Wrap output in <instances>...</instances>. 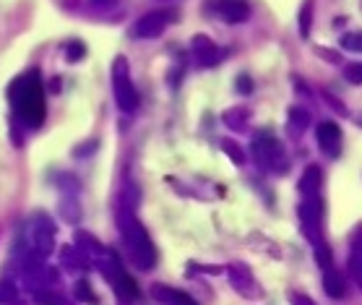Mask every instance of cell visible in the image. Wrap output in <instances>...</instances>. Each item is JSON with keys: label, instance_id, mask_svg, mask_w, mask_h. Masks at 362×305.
Masks as SVG:
<instances>
[{"label": "cell", "instance_id": "obj_1", "mask_svg": "<svg viewBox=\"0 0 362 305\" xmlns=\"http://www.w3.org/2000/svg\"><path fill=\"white\" fill-rule=\"evenodd\" d=\"M8 102L16 123H24L26 128H40L47 115L40 71H26V74L16 76L8 86Z\"/></svg>", "mask_w": 362, "mask_h": 305}, {"label": "cell", "instance_id": "obj_2", "mask_svg": "<svg viewBox=\"0 0 362 305\" xmlns=\"http://www.w3.org/2000/svg\"><path fill=\"white\" fill-rule=\"evenodd\" d=\"M117 230H120V238H123L128 261L136 269H141V272L154 269V264H157V248H154V243L148 238L146 227L139 222L133 207L117 209Z\"/></svg>", "mask_w": 362, "mask_h": 305}, {"label": "cell", "instance_id": "obj_3", "mask_svg": "<svg viewBox=\"0 0 362 305\" xmlns=\"http://www.w3.org/2000/svg\"><path fill=\"white\" fill-rule=\"evenodd\" d=\"M94 264L99 266V272H102V277L112 284V289H115V295L123 300V303H133V300H139V284L133 282V277L128 272H125L123 261L117 258L115 251H107L105 248V253L94 261Z\"/></svg>", "mask_w": 362, "mask_h": 305}, {"label": "cell", "instance_id": "obj_4", "mask_svg": "<svg viewBox=\"0 0 362 305\" xmlns=\"http://www.w3.org/2000/svg\"><path fill=\"white\" fill-rule=\"evenodd\" d=\"M112 91H115V102L117 108L123 110L125 115H131L139 110V89H136V84L131 79V66H128V60L123 55H117L112 60Z\"/></svg>", "mask_w": 362, "mask_h": 305}, {"label": "cell", "instance_id": "obj_5", "mask_svg": "<svg viewBox=\"0 0 362 305\" xmlns=\"http://www.w3.org/2000/svg\"><path fill=\"white\" fill-rule=\"evenodd\" d=\"M250 157H253V162L261 170L272 173V170H276V165H279L281 159H284V146H281V141L272 131H258L253 144H250Z\"/></svg>", "mask_w": 362, "mask_h": 305}, {"label": "cell", "instance_id": "obj_6", "mask_svg": "<svg viewBox=\"0 0 362 305\" xmlns=\"http://www.w3.org/2000/svg\"><path fill=\"white\" fill-rule=\"evenodd\" d=\"M297 217H300V227H303L305 238L310 240L313 246L326 243L323 240V204L321 196L303 198L300 207H297Z\"/></svg>", "mask_w": 362, "mask_h": 305}, {"label": "cell", "instance_id": "obj_7", "mask_svg": "<svg viewBox=\"0 0 362 305\" xmlns=\"http://www.w3.org/2000/svg\"><path fill=\"white\" fill-rule=\"evenodd\" d=\"M29 253L40 258H47L55 248V224L47 214H34L29 222Z\"/></svg>", "mask_w": 362, "mask_h": 305}, {"label": "cell", "instance_id": "obj_8", "mask_svg": "<svg viewBox=\"0 0 362 305\" xmlns=\"http://www.w3.org/2000/svg\"><path fill=\"white\" fill-rule=\"evenodd\" d=\"M173 18V11H148L131 26V37H136V40H157V37H162V32L170 26Z\"/></svg>", "mask_w": 362, "mask_h": 305}, {"label": "cell", "instance_id": "obj_9", "mask_svg": "<svg viewBox=\"0 0 362 305\" xmlns=\"http://www.w3.org/2000/svg\"><path fill=\"white\" fill-rule=\"evenodd\" d=\"M227 277H230V284L238 295L247 297V300H258V297H264L261 284L255 282L253 272H250L243 261H235V264L227 266Z\"/></svg>", "mask_w": 362, "mask_h": 305}, {"label": "cell", "instance_id": "obj_10", "mask_svg": "<svg viewBox=\"0 0 362 305\" xmlns=\"http://www.w3.org/2000/svg\"><path fill=\"white\" fill-rule=\"evenodd\" d=\"M206 8L214 11V16L222 18L224 24H245L253 13L247 0H211Z\"/></svg>", "mask_w": 362, "mask_h": 305}, {"label": "cell", "instance_id": "obj_11", "mask_svg": "<svg viewBox=\"0 0 362 305\" xmlns=\"http://www.w3.org/2000/svg\"><path fill=\"white\" fill-rule=\"evenodd\" d=\"M190 52H193V60H196L198 68H211L222 60L219 45H214V40H209L206 34H196L190 40Z\"/></svg>", "mask_w": 362, "mask_h": 305}, {"label": "cell", "instance_id": "obj_12", "mask_svg": "<svg viewBox=\"0 0 362 305\" xmlns=\"http://www.w3.org/2000/svg\"><path fill=\"white\" fill-rule=\"evenodd\" d=\"M315 144H318V149L326 157L337 159L341 154V128L337 123H331V120L318 123V128H315Z\"/></svg>", "mask_w": 362, "mask_h": 305}, {"label": "cell", "instance_id": "obj_13", "mask_svg": "<svg viewBox=\"0 0 362 305\" xmlns=\"http://www.w3.org/2000/svg\"><path fill=\"white\" fill-rule=\"evenodd\" d=\"M321 185H323V170L318 165H308L305 167L303 178L297 183V190L303 198H313L321 196Z\"/></svg>", "mask_w": 362, "mask_h": 305}, {"label": "cell", "instance_id": "obj_14", "mask_svg": "<svg viewBox=\"0 0 362 305\" xmlns=\"http://www.w3.org/2000/svg\"><path fill=\"white\" fill-rule=\"evenodd\" d=\"M151 297L157 300L159 305H196V300L182 292V289H175L170 284H154L151 287Z\"/></svg>", "mask_w": 362, "mask_h": 305}, {"label": "cell", "instance_id": "obj_15", "mask_svg": "<svg viewBox=\"0 0 362 305\" xmlns=\"http://www.w3.org/2000/svg\"><path fill=\"white\" fill-rule=\"evenodd\" d=\"M346 272H349V280L357 284V289L362 292V235L352 240L349 246V258H346Z\"/></svg>", "mask_w": 362, "mask_h": 305}, {"label": "cell", "instance_id": "obj_16", "mask_svg": "<svg viewBox=\"0 0 362 305\" xmlns=\"http://www.w3.org/2000/svg\"><path fill=\"white\" fill-rule=\"evenodd\" d=\"M323 289H326V295L334 297V300H341V297L346 295L344 274L339 272L337 266H329V269H323Z\"/></svg>", "mask_w": 362, "mask_h": 305}, {"label": "cell", "instance_id": "obj_17", "mask_svg": "<svg viewBox=\"0 0 362 305\" xmlns=\"http://www.w3.org/2000/svg\"><path fill=\"white\" fill-rule=\"evenodd\" d=\"M308 123H310V113H308V110H303V108H292V110H289L287 133L292 136V139L303 136L305 128H308Z\"/></svg>", "mask_w": 362, "mask_h": 305}, {"label": "cell", "instance_id": "obj_18", "mask_svg": "<svg viewBox=\"0 0 362 305\" xmlns=\"http://www.w3.org/2000/svg\"><path fill=\"white\" fill-rule=\"evenodd\" d=\"M247 115H250V110L247 108H230L224 113V125L232 128V131H245L247 128Z\"/></svg>", "mask_w": 362, "mask_h": 305}, {"label": "cell", "instance_id": "obj_19", "mask_svg": "<svg viewBox=\"0 0 362 305\" xmlns=\"http://www.w3.org/2000/svg\"><path fill=\"white\" fill-rule=\"evenodd\" d=\"M297 18H300V37L308 40L310 37V26H313V0H305Z\"/></svg>", "mask_w": 362, "mask_h": 305}, {"label": "cell", "instance_id": "obj_20", "mask_svg": "<svg viewBox=\"0 0 362 305\" xmlns=\"http://www.w3.org/2000/svg\"><path fill=\"white\" fill-rule=\"evenodd\" d=\"M34 300L40 305H74L68 297L58 295V292H52V289H37V292H34Z\"/></svg>", "mask_w": 362, "mask_h": 305}, {"label": "cell", "instance_id": "obj_21", "mask_svg": "<svg viewBox=\"0 0 362 305\" xmlns=\"http://www.w3.org/2000/svg\"><path fill=\"white\" fill-rule=\"evenodd\" d=\"M66 60L68 63H78V60L86 58V45L81 40H68L66 42Z\"/></svg>", "mask_w": 362, "mask_h": 305}, {"label": "cell", "instance_id": "obj_22", "mask_svg": "<svg viewBox=\"0 0 362 305\" xmlns=\"http://www.w3.org/2000/svg\"><path fill=\"white\" fill-rule=\"evenodd\" d=\"M222 151L224 154H227V157L232 159V162H235V165H245V151H243V149H240V144L238 141H232V139H224L222 141Z\"/></svg>", "mask_w": 362, "mask_h": 305}, {"label": "cell", "instance_id": "obj_23", "mask_svg": "<svg viewBox=\"0 0 362 305\" xmlns=\"http://www.w3.org/2000/svg\"><path fill=\"white\" fill-rule=\"evenodd\" d=\"M76 300H81V303H91V305L99 303V297L94 295V289H91V284L86 280L76 282Z\"/></svg>", "mask_w": 362, "mask_h": 305}, {"label": "cell", "instance_id": "obj_24", "mask_svg": "<svg viewBox=\"0 0 362 305\" xmlns=\"http://www.w3.org/2000/svg\"><path fill=\"white\" fill-rule=\"evenodd\" d=\"M60 212H63V217H66L68 222H78V217H81L76 198H63V201H60Z\"/></svg>", "mask_w": 362, "mask_h": 305}, {"label": "cell", "instance_id": "obj_25", "mask_svg": "<svg viewBox=\"0 0 362 305\" xmlns=\"http://www.w3.org/2000/svg\"><path fill=\"white\" fill-rule=\"evenodd\" d=\"M315 264L323 269H329V266H334V256H331V248L326 246V243H321V246H315Z\"/></svg>", "mask_w": 362, "mask_h": 305}, {"label": "cell", "instance_id": "obj_26", "mask_svg": "<svg viewBox=\"0 0 362 305\" xmlns=\"http://www.w3.org/2000/svg\"><path fill=\"white\" fill-rule=\"evenodd\" d=\"M341 47L349 52H362V32H352L341 37Z\"/></svg>", "mask_w": 362, "mask_h": 305}, {"label": "cell", "instance_id": "obj_27", "mask_svg": "<svg viewBox=\"0 0 362 305\" xmlns=\"http://www.w3.org/2000/svg\"><path fill=\"white\" fill-rule=\"evenodd\" d=\"M16 287L11 284V282H0V305H11V303H16Z\"/></svg>", "mask_w": 362, "mask_h": 305}, {"label": "cell", "instance_id": "obj_28", "mask_svg": "<svg viewBox=\"0 0 362 305\" xmlns=\"http://www.w3.org/2000/svg\"><path fill=\"white\" fill-rule=\"evenodd\" d=\"M344 79L349 84H362V63H349L344 68Z\"/></svg>", "mask_w": 362, "mask_h": 305}, {"label": "cell", "instance_id": "obj_29", "mask_svg": "<svg viewBox=\"0 0 362 305\" xmlns=\"http://www.w3.org/2000/svg\"><path fill=\"white\" fill-rule=\"evenodd\" d=\"M91 151H97V141H89V144H81V146L74 149V157H86Z\"/></svg>", "mask_w": 362, "mask_h": 305}, {"label": "cell", "instance_id": "obj_30", "mask_svg": "<svg viewBox=\"0 0 362 305\" xmlns=\"http://www.w3.org/2000/svg\"><path fill=\"white\" fill-rule=\"evenodd\" d=\"M117 0H89V6L94 11H107V8H112Z\"/></svg>", "mask_w": 362, "mask_h": 305}, {"label": "cell", "instance_id": "obj_31", "mask_svg": "<svg viewBox=\"0 0 362 305\" xmlns=\"http://www.w3.org/2000/svg\"><path fill=\"white\" fill-rule=\"evenodd\" d=\"M238 89L243 91V94H250L253 84H250V79H247V76H240V79H238Z\"/></svg>", "mask_w": 362, "mask_h": 305}, {"label": "cell", "instance_id": "obj_32", "mask_svg": "<svg viewBox=\"0 0 362 305\" xmlns=\"http://www.w3.org/2000/svg\"><path fill=\"white\" fill-rule=\"evenodd\" d=\"M292 305H315L308 295H292Z\"/></svg>", "mask_w": 362, "mask_h": 305}]
</instances>
